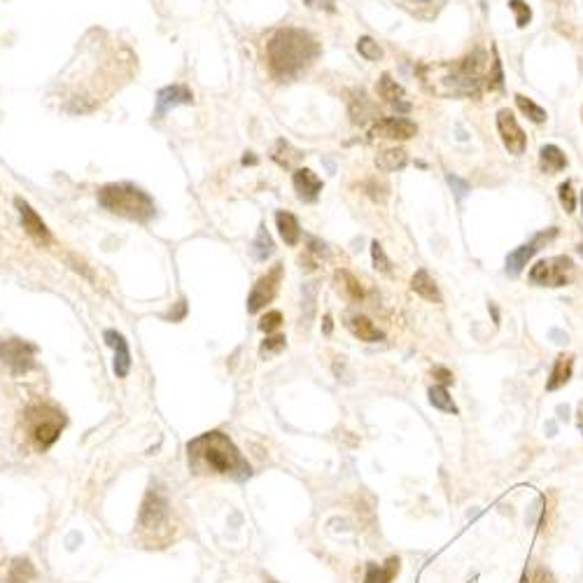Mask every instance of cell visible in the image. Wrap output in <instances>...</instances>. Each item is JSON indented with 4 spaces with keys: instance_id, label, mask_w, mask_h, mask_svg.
Returning <instances> with one entry per match:
<instances>
[{
    "instance_id": "cell-38",
    "label": "cell",
    "mask_w": 583,
    "mask_h": 583,
    "mask_svg": "<svg viewBox=\"0 0 583 583\" xmlns=\"http://www.w3.org/2000/svg\"><path fill=\"white\" fill-rule=\"evenodd\" d=\"M446 180H448V184H451V187H453L455 196H458L460 201H462V199H464V196H467V194H469V182L460 180L458 175H448Z\"/></svg>"
},
{
    "instance_id": "cell-10",
    "label": "cell",
    "mask_w": 583,
    "mask_h": 583,
    "mask_svg": "<svg viewBox=\"0 0 583 583\" xmlns=\"http://www.w3.org/2000/svg\"><path fill=\"white\" fill-rule=\"evenodd\" d=\"M418 133V126L411 120H401V117H387V120H378L371 126V136L376 138H387V140H409Z\"/></svg>"
},
{
    "instance_id": "cell-7",
    "label": "cell",
    "mask_w": 583,
    "mask_h": 583,
    "mask_svg": "<svg viewBox=\"0 0 583 583\" xmlns=\"http://www.w3.org/2000/svg\"><path fill=\"white\" fill-rule=\"evenodd\" d=\"M283 280V266L275 264L266 275H261L257 285L252 287L250 297H248V312H259L266 303H271L278 294V287Z\"/></svg>"
},
{
    "instance_id": "cell-3",
    "label": "cell",
    "mask_w": 583,
    "mask_h": 583,
    "mask_svg": "<svg viewBox=\"0 0 583 583\" xmlns=\"http://www.w3.org/2000/svg\"><path fill=\"white\" fill-rule=\"evenodd\" d=\"M98 204L112 215L133 219V222H149L157 213L154 201H152L149 194L129 182H115L100 187Z\"/></svg>"
},
{
    "instance_id": "cell-33",
    "label": "cell",
    "mask_w": 583,
    "mask_h": 583,
    "mask_svg": "<svg viewBox=\"0 0 583 583\" xmlns=\"http://www.w3.org/2000/svg\"><path fill=\"white\" fill-rule=\"evenodd\" d=\"M530 280L535 285H548L551 287V261L542 259L530 268Z\"/></svg>"
},
{
    "instance_id": "cell-50",
    "label": "cell",
    "mask_w": 583,
    "mask_h": 583,
    "mask_svg": "<svg viewBox=\"0 0 583 583\" xmlns=\"http://www.w3.org/2000/svg\"><path fill=\"white\" fill-rule=\"evenodd\" d=\"M271 583H273V581H271Z\"/></svg>"
},
{
    "instance_id": "cell-28",
    "label": "cell",
    "mask_w": 583,
    "mask_h": 583,
    "mask_svg": "<svg viewBox=\"0 0 583 583\" xmlns=\"http://www.w3.org/2000/svg\"><path fill=\"white\" fill-rule=\"evenodd\" d=\"M515 105H518V107H520V112H522V115H527L535 124H544V122L548 120L546 110H544V107H539V105L535 103V100L527 98V96H522V94L515 96Z\"/></svg>"
},
{
    "instance_id": "cell-8",
    "label": "cell",
    "mask_w": 583,
    "mask_h": 583,
    "mask_svg": "<svg viewBox=\"0 0 583 583\" xmlns=\"http://www.w3.org/2000/svg\"><path fill=\"white\" fill-rule=\"evenodd\" d=\"M497 129H500L504 147L509 149L511 154L520 157L522 152H525L527 136H525V131L518 126V122H515L511 110H500V112H497Z\"/></svg>"
},
{
    "instance_id": "cell-36",
    "label": "cell",
    "mask_w": 583,
    "mask_h": 583,
    "mask_svg": "<svg viewBox=\"0 0 583 583\" xmlns=\"http://www.w3.org/2000/svg\"><path fill=\"white\" fill-rule=\"evenodd\" d=\"M557 196H560V204L564 208V213H574V208H577V199H574V191H572V182H562L560 187H557Z\"/></svg>"
},
{
    "instance_id": "cell-6",
    "label": "cell",
    "mask_w": 583,
    "mask_h": 583,
    "mask_svg": "<svg viewBox=\"0 0 583 583\" xmlns=\"http://www.w3.org/2000/svg\"><path fill=\"white\" fill-rule=\"evenodd\" d=\"M38 348L21 339H0V359L12 369V374H26L36 364Z\"/></svg>"
},
{
    "instance_id": "cell-21",
    "label": "cell",
    "mask_w": 583,
    "mask_h": 583,
    "mask_svg": "<svg viewBox=\"0 0 583 583\" xmlns=\"http://www.w3.org/2000/svg\"><path fill=\"white\" fill-rule=\"evenodd\" d=\"M539 166L544 173H557L567 166V157L557 145H544L539 152Z\"/></svg>"
},
{
    "instance_id": "cell-23",
    "label": "cell",
    "mask_w": 583,
    "mask_h": 583,
    "mask_svg": "<svg viewBox=\"0 0 583 583\" xmlns=\"http://www.w3.org/2000/svg\"><path fill=\"white\" fill-rule=\"evenodd\" d=\"M406 164H409V154L404 149H399V147L385 149V152H380V154L376 157V166L380 168V171H385V173L401 171V168L406 166Z\"/></svg>"
},
{
    "instance_id": "cell-11",
    "label": "cell",
    "mask_w": 583,
    "mask_h": 583,
    "mask_svg": "<svg viewBox=\"0 0 583 583\" xmlns=\"http://www.w3.org/2000/svg\"><path fill=\"white\" fill-rule=\"evenodd\" d=\"M14 206H16V210H19L23 231H26L33 241H36L38 245H49V243H52V233H49L47 224L42 222L40 215L26 204V201H23V199H14Z\"/></svg>"
},
{
    "instance_id": "cell-42",
    "label": "cell",
    "mask_w": 583,
    "mask_h": 583,
    "mask_svg": "<svg viewBox=\"0 0 583 583\" xmlns=\"http://www.w3.org/2000/svg\"><path fill=\"white\" fill-rule=\"evenodd\" d=\"M530 583H553V579H551V574H548V572L537 569V572H535V577L530 579Z\"/></svg>"
},
{
    "instance_id": "cell-41",
    "label": "cell",
    "mask_w": 583,
    "mask_h": 583,
    "mask_svg": "<svg viewBox=\"0 0 583 583\" xmlns=\"http://www.w3.org/2000/svg\"><path fill=\"white\" fill-rule=\"evenodd\" d=\"M310 252H312V255H317V257H327V245L322 241H317V238H310Z\"/></svg>"
},
{
    "instance_id": "cell-15",
    "label": "cell",
    "mask_w": 583,
    "mask_h": 583,
    "mask_svg": "<svg viewBox=\"0 0 583 583\" xmlns=\"http://www.w3.org/2000/svg\"><path fill=\"white\" fill-rule=\"evenodd\" d=\"M103 339H105V343L110 345V348H115V374H117V378H126V376H129V371H131L129 343H126L124 336L120 332H115V329H107V332L103 334Z\"/></svg>"
},
{
    "instance_id": "cell-27",
    "label": "cell",
    "mask_w": 583,
    "mask_h": 583,
    "mask_svg": "<svg viewBox=\"0 0 583 583\" xmlns=\"http://www.w3.org/2000/svg\"><path fill=\"white\" fill-rule=\"evenodd\" d=\"M315 301H317V283H306L301 290V310H303V325H310L315 315Z\"/></svg>"
},
{
    "instance_id": "cell-49",
    "label": "cell",
    "mask_w": 583,
    "mask_h": 583,
    "mask_svg": "<svg viewBox=\"0 0 583 583\" xmlns=\"http://www.w3.org/2000/svg\"><path fill=\"white\" fill-rule=\"evenodd\" d=\"M422 3H425V0H422Z\"/></svg>"
},
{
    "instance_id": "cell-20",
    "label": "cell",
    "mask_w": 583,
    "mask_h": 583,
    "mask_svg": "<svg viewBox=\"0 0 583 583\" xmlns=\"http://www.w3.org/2000/svg\"><path fill=\"white\" fill-rule=\"evenodd\" d=\"M396 572H399V557H390L385 564L369 562L364 583H390L396 577Z\"/></svg>"
},
{
    "instance_id": "cell-12",
    "label": "cell",
    "mask_w": 583,
    "mask_h": 583,
    "mask_svg": "<svg viewBox=\"0 0 583 583\" xmlns=\"http://www.w3.org/2000/svg\"><path fill=\"white\" fill-rule=\"evenodd\" d=\"M189 103H194V94H191V91H189L187 87H184V84H171V87L159 89L154 115H157V117H164L171 107L189 105Z\"/></svg>"
},
{
    "instance_id": "cell-29",
    "label": "cell",
    "mask_w": 583,
    "mask_h": 583,
    "mask_svg": "<svg viewBox=\"0 0 583 583\" xmlns=\"http://www.w3.org/2000/svg\"><path fill=\"white\" fill-rule=\"evenodd\" d=\"M429 401H432V406H436V409H441V411H446V413H458V406H455L453 404V399H451V394H448V390L443 385H434V387H429Z\"/></svg>"
},
{
    "instance_id": "cell-43",
    "label": "cell",
    "mask_w": 583,
    "mask_h": 583,
    "mask_svg": "<svg viewBox=\"0 0 583 583\" xmlns=\"http://www.w3.org/2000/svg\"><path fill=\"white\" fill-rule=\"evenodd\" d=\"M322 327H325V334H332V315H325V320H322Z\"/></svg>"
},
{
    "instance_id": "cell-16",
    "label": "cell",
    "mask_w": 583,
    "mask_h": 583,
    "mask_svg": "<svg viewBox=\"0 0 583 583\" xmlns=\"http://www.w3.org/2000/svg\"><path fill=\"white\" fill-rule=\"evenodd\" d=\"M378 94H380V98H385L387 103L399 105V110H404V112H409V110H411V103H406V100H404L406 91H404L401 84H396V80H392L387 73L380 75V80H378Z\"/></svg>"
},
{
    "instance_id": "cell-26",
    "label": "cell",
    "mask_w": 583,
    "mask_h": 583,
    "mask_svg": "<svg viewBox=\"0 0 583 583\" xmlns=\"http://www.w3.org/2000/svg\"><path fill=\"white\" fill-rule=\"evenodd\" d=\"M273 250H275V245H273L271 233H268L266 226L261 224L257 231V238H255V243H252V257H255L257 261H266L273 255Z\"/></svg>"
},
{
    "instance_id": "cell-30",
    "label": "cell",
    "mask_w": 583,
    "mask_h": 583,
    "mask_svg": "<svg viewBox=\"0 0 583 583\" xmlns=\"http://www.w3.org/2000/svg\"><path fill=\"white\" fill-rule=\"evenodd\" d=\"M336 280H339V283L343 285V290H345V294H348V299L359 301L362 297H364V290H362L359 280H357V278H354L352 273H348V271H339V273H336Z\"/></svg>"
},
{
    "instance_id": "cell-18",
    "label": "cell",
    "mask_w": 583,
    "mask_h": 583,
    "mask_svg": "<svg viewBox=\"0 0 583 583\" xmlns=\"http://www.w3.org/2000/svg\"><path fill=\"white\" fill-rule=\"evenodd\" d=\"M411 290L418 294V297L427 299V301H434V303H441V292H438V287L434 283V278L429 275L425 268H420V271L411 278Z\"/></svg>"
},
{
    "instance_id": "cell-39",
    "label": "cell",
    "mask_w": 583,
    "mask_h": 583,
    "mask_svg": "<svg viewBox=\"0 0 583 583\" xmlns=\"http://www.w3.org/2000/svg\"><path fill=\"white\" fill-rule=\"evenodd\" d=\"M310 10H325V12H336V3L334 0H303Z\"/></svg>"
},
{
    "instance_id": "cell-35",
    "label": "cell",
    "mask_w": 583,
    "mask_h": 583,
    "mask_svg": "<svg viewBox=\"0 0 583 583\" xmlns=\"http://www.w3.org/2000/svg\"><path fill=\"white\" fill-rule=\"evenodd\" d=\"M509 7L515 12V23H518V28H525L527 23L532 21V10L527 3H522V0H509Z\"/></svg>"
},
{
    "instance_id": "cell-47",
    "label": "cell",
    "mask_w": 583,
    "mask_h": 583,
    "mask_svg": "<svg viewBox=\"0 0 583 583\" xmlns=\"http://www.w3.org/2000/svg\"><path fill=\"white\" fill-rule=\"evenodd\" d=\"M581 206H583V194H581Z\"/></svg>"
},
{
    "instance_id": "cell-13",
    "label": "cell",
    "mask_w": 583,
    "mask_h": 583,
    "mask_svg": "<svg viewBox=\"0 0 583 583\" xmlns=\"http://www.w3.org/2000/svg\"><path fill=\"white\" fill-rule=\"evenodd\" d=\"M292 182H294V191H297V196L303 204H315L320 191H322V180H320L310 168H297L292 175Z\"/></svg>"
},
{
    "instance_id": "cell-44",
    "label": "cell",
    "mask_w": 583,
    "mask_h": 583,
    "mask_svg": "<svg viewBox=\"0 0 583 583\" xmlns=\"http://www.w3.org/2000/svg\"><path fill=\"white\" fill-rule=\"evenodd\" d=\"M490 310H493V317H495V325H500V310H497L495 303H490Z\"/></svg>"
},
{
    "instance_id": "cell-32",
    "label": "cell",
    "mask_w": 583,
    "mask_h": 583,
    "mask_svg": "<svg viewBox=\"0 0 583 583\" xmlns=\"http://www.w3.org/2000/svg\"><path fill=\"white\" fill-rule=\"evenodd\" d=\"M371 259H374V268H376V271L385 273V275H390V273H392V261L387 259L385 250H383V245H380L378 241L371 243Z\"/></svg>"
},
{
    "instance_id": "cell-48",
    "label": "cell",
    "mask_w": 583,
    "mask_h": 583,
    "mask_svg": "<svg viewBox=\"0 0 583 583\" xmlns=\"http://www.w3.org/2000/svg\"><path fill=\"white\" fill-rule=\"evenodd\" d=\"M581 429H583V422H581Z\"/></svg>"
},
{
    "instance_id": "cell-9",
    "label": "cell",
    "mask_w": 583,
    "mask_h": 583,
    "mask_svg": "<svg viewBox=\"0 0 583 583\" xmlns=\"http://www.w3.org/2000/svg\"><path fill=\"white\" fill-rule=\"evenodd\" d=\"M555 236H557V229H548L544 233H537L535 238H532L530 243H525V245H520L518 250H513L511 255L506 257V273L518 275L522 268L527 266V261L532 259V255L539 252V248H542V245L548 243L551 238H555Z\"/></svg>"
},
{
    "instance_id": "cell-19",
    "label": "cell",
    "mask_w": 583,
    "mask_h": 583,
    "mask_svg": "<svg viewBox=\"0 0 583 583\" xmlns=\"http://www.w3.org/2000/svg\"><path fill=\"white\" fill-rule=\"evenodd\" d=\"M275 224H278V231H280V238L287 243V245H297L301 241V226H299V219L294 217L292 213H275Z\"/></svg>"
},
{
    "instance_id": "cell-22",
    "label": "cell",
    "mask_w": 583,
    "mask_h": 583,
    "mask_svg": "<svg viewBox=\"0 0 583 583\" xmlns=\"http://www.w3.org/2000/svg\"><path fill=\"white\" fill-rule=\"evenodd\" d=\"M271 159L283 168H294L303 159V154L297 147H292L287 140H275V145L271 149Z\"/></svg>"
},
{
    "instance_id": "cell-14",
    "label": "cell",
    "mask_w": 583,
    "mask_h": 583,
    "mask_svg": "<svg viewBox=\"0 0 583 583\" xmlns=\"http://www.w3.org/2000/svg\"><path fill=\"white\" fill-rule=\"evenodd\" d=\"M38 577L28 557H12L0 567V583H33Z\"/></svg>"
},
{
    "instance_id": "cell-1",
    "label": "cell",
    "mask_w": 583,
    "mask_h": 583,
    "mask_svg": "<svg viewBox=\"0 0 583 583\" xmlns=\"http://www.w3.org/2000/svg\"><path fill=\"white\" fill-rule=\"evenodd\" d=\"M189 467L196 474H217L243 480L252 474L250 462L243 458L233 441L222 432H206L187 443Z\"/></svg>"
},
{
    "instance_id": "cell-5",
    "label": "cell",
    "mask_w": 583,
    "mask_h": 583,
    "mask_svg": "<svg viewBox=\"0 0 583 583\" xmlns=\"http://www.w3.org/2000/svg\"><path fill=\"white\" fill-rule=\"evenodd\" d=\"M65 427L63 413L49 404H33L23 411V429L38 451H47L61 436Z\"/></svg>"
},
{
    "instance_id": "cell-24",
    "label": "cell",
    "mask_w": 583,
    "mask_h": 583,
    "mask_svg": "<svg viewBox=\"0 0 583 583\" xmlns=\"http://www.w3.org/2000/svg\"><path fill=\"white\" fill-rule=\"evenodd\" d=\"M572 367H574V357L572 354H560V357L555 359V367L551 371V380H548V390H557V387H562L567 380L572 378Z\"/></svg>"
},
{
    "instance_id": "cell-40",
    "label": "cell",
    "mask_w": 583,
    "mask_h": 583,
    "mask_svg": "<svg viewBox=\"0 0 583 583\" xmlns=\"http://www.w3.org/2000/svg\"><path fill=\"white\" fill-rule=\"evenodd\" d=\"M434 378H436L438 383H441L443 387H446V385H451L453 380H455V378H453V374H451V371H448V369H443V367H436V369H434Z\"/></svg>"
},
{
    "instance_id": "cell-2",
    "label": "cell",
    "mask_w": 583,
    "mask_h": 583,
    "mask_svg": "<svg viewBox=\"0 0 583 583\" xmlns=\"http://www.w3.org/2000/svg\"><path fill=\"white\" fill-rule=\"evenodd\" d=\"M320 56V45L310 33L301 28H283L266 47L268 70L278 82L297 80Z\"/></svg>"
},
{
    "instance_id": "cell-37",
    "label": "cell",
    "mask_w": 583,
    "mask_h": 583,
    "mask_svg": "<svg viewBox=\"0 0 583 583\" xmlns=\"http://www.w3.org/2000/svg\"><path fill=\"white\" fill-rule=\"evenodd\" d=\"M283 325V315H280V310H268L264 317L259 320V329L261 332H266V334H271L275 332L278 327Z\"/></svg>"
},
{
    "instance_id": "cell-31",
    "label": "cell",
    "mask_w": 583,
    "mask_h": 583,
    "mask_svg": "<svg viewBox=\"0 0 583 583\" xmlns=\"http://www.w3.org/2000/svg\"><path fill=\"white\" fill-rule=\"evenodd\" d=\"M357 52L364 56L367 61H380V58H383V49H380L378 42L374 38H369V36L357 40Z\"/></svg>"
},
{
    "instance_id": "cell-17",
    "label": "cell",
    "mask_w": 583,
    "mask_h": 583,
    "mask_svg": "<svg viewBox=\"0 0 583 583\" xmlns=\"http://www.w3.org/2000/svg\"><path fill=\"white\" fill-rule=\"evenodd\" d=\"M348 329L350 332L357 336L359 341H367V343H378V341H383L385 339V334L380 332V329L371 322L369 317L364 315H354L348 320Z\"/></svg>"
},
{
    "instance_id": "cell-34",
    "label": "cell",
    "mask_w": 583,
    "mask_h": 583,
    "mask_svg": "<svg viewBox=\"0 0 583 583\" xmlns=\"http://www.w3.org/2000/svg\"><path fill=\"white\" fill-rule=\"evenodd\" d=\"M285 345H287V339L285 336H268V339L261 343V348H259V354L264 359H268V357H273V354H280L283 350H285Z\"/></svg>"
},
{
    "instance_id": "cell-4",
    "label": "cell",
    "mask_w": 583,
    "mask_h": 583,
    "mask_svg": "<svg viewBox=\"0 0 583 583\" xmlns=\"http://www.w3.org/2000/svg\"><path fill=\"white\" fill-rule=\"evenodd\" d=\"M168 520H171V504H168V497L164 495V490L159 485H152L147 490L145 500L140 506V518L138 527L140 535L145 539V544H164L168 537Z\"/></svg>"
},
{
    "instance_id": "cell-46",
    "label": "cell",
    "mask_w": 583,
    "mask_h": 583,
    "mask_svg": "<svg viewBox=\"0 0 583 583\" xmlns=\"http://www.w3.org/2000/svg\"><path fill=\"white\" fill-rule=\"evenodd\" d=\"M579 255H581V257H583V243H581V245H579Z\"/></svg>"
},
{
    "instance_id": "cell-45",
    "label": "cell",
    "mask_w": 583,
    "mask_h": 583,
    "mask_svg": "<svg viewBox=\"0 0 583 583\" xmlns=\"http://www.w3.org/2000/svg\"><path fill=\"white\" fill-rule=\"evenodd\" d=\"M243 164H245V166H248V164L252 166V164H257V159H255V157H252V154H250V157H248V154H245V157H243Z\"/></svg>"
},
{
    "instance_id": "cell-25",
    "label": "cell",
    "mask_w": 583,
    "mask_h": 583,
    "mask_svg": "<svg viewBox=\"0 0 583 583\" xmlns=\"http://www.w3.org/2000/svg\"><path fill=\"white\" fill-rule=\"evenodd\" d=\"M376 115V107L371 105V100L367 98L364 91H354L350 100V117L354 124H364L369 117Z\"/></svg>"
}]
</instances>
